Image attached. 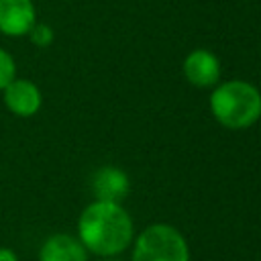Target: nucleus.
<instances>
[{
    "mask_svg": "<svg viewBox=\"0 0 261 261\" xmlns=\"http://www.w3.org/2000/svg\"><path fill=\"white\" fill-rule=\"evenodd\" d=\"M77 234L88 251L102 257H114L133 243L135 228L130 214L118 202L96 200L82 212Z\"/></svg>",
    "mask_w": 261,
    "mask_h": 261,
    "instance_id": "1",
    "label": "nucleus"
},
{
    "mask_svg": "<svg viewBox=\"0 0 261 261\" xmlns=\"http://www.w3.org/2000/svg\"><path fill=\"white\" fill-rule=\"evenodd\" d=\"M210 110L226 128H249L261 118V92L243 80L224 82L212 92Z\"/></svg>",
    "mask_w": 261,
    "mask_h": 261,
    "instance_id": "2",
    "label": "nucleus"
},
{
    "mask_svg": "<svg viewBox=\"0 0 261 261\" xmlns=\"http://www.w3.org/2000/svg\"><path fill=\"white\" fill-rule=\"evenodd\" d=\"M133 261H190V249L175 226L151 224L135 239Z\"/></svg>",
    "mask_w": 261,
    "mask_h": 261,
    "instance_id": "3",
    "label": "nucleus"
},
{
    "mask_svg": "<svg viewBox=\"0 0 261 261\" xmlns=\"http://www.w3.org/2000/svg\"><path fill=\"white\" fill-rule=\"evenodd\" d=\"M184 75L196 88H210L220 77V61L206 49H194L184 59Z\"/></svg>",
    "mask_w": 261,
    "mask_h": 261,
    "instance_id": "4",
    "label": "nucleus"
},
{
    "mask_svg": "<svg viewBox=\"0 0 261 261\" xmlns=\"http://www.w3.org/2000/svg\"><path fill=\"white\" fill-rule=\"evenodd\" d=\"M35 24L31 0H0V31L4 35H24Z\"/></svg>",
    "mask_w": 261,
    "mask_h": 261,
    "instance_id": "5",
    "label": "nucleus"
},
{
    "mask_svg": "<svg viewBox=\"0 0 261 261\" xmlns=\"http://www.w3.org/2000/svg\"><path fill=\"white\" fill-rule=\"evenodd\" d=\"M6 106L18 116H31L41 108V92L29 80H12L4 88Z\"/></svg>",
    "mask_w": 261,
    "mask_h": 261,
    "instance_id": "6",
    "label": "nucleus"
},
{
    "mask_svg": "<svg viewBox=\"0 0 261 261\" xmlns=\"http://www.w3.org/2000/svg\"><path fill=\"white\" fill-rule=\"evenodd\" d=\"M92 188H94L96 200L120 202V200L126 198V194L130 190V181H128V175L122 169L102 167V169L96 171V175L92 179Z\"/></svg>",
    "mask_w": 261,
    "mask_h": 261,
    "instance_id": "7",
    "label": "nucleus"
},
{
    "mask_svg": "<svg viewBox=\"0 0 261 261\" xmlns=\"http://www.w3.org/2000/svg\"><path fill=\"white\" fill-rule=\"evenodd\" d=\"M39 261H88L86 247L69 234H53L45 241Z\"/></svg>",
    "mask_w": 261,
    "mask_h": 261,
    "instance_id": "8",
    "label": "nucleus"
},
{
    "mask_svg": "<svg viewBox=\"0 0 261 261\" xmlns=\"http://www.w3.org/2000/svg\"><path fill=\"white\" fill-rule=\"evenodd\" d=\"M14 77V61L12 57L0 49V90H4Z\"/></svg>",
    "mask_w": 261,
    "mask_h": 261,
    "instance_id": "9",
    "label": "nucleus"
},
{
    "mask_svg": "<svg viewBox=\"0 0 261 261\" xmlns=\"http://www.w3.org/2000/svg\"><path fill=\"white\" fill-rule=\"evenodd\" d=\"M31 41L39 47H47L53 41V31L47 24H33L31 27Z\"/></svg>",
    "mask_w": 261,
    "mask_h": 261,
    "instance_id": "10",
    "label": "nucleus"
},
{
    "mask_svg": "<svg viewBox=\"0 0 261 261\" xmlns=\"http://www.w3.org/2000/svg\"><path fill=\"white\" fill-rule=\"evenodd\" d=\"M0 261H18L10 249H0Z\"/></svg>",
    "mask_w": 261,
    "mask_h": 261,
    "instance_id": "11",
    "label": "nucleus"
},
{
    "mask_svg": "<svg viewBox=\"0 0 261 261\" xmlns=\"http://www.w3.org/2000/svg\"><path fill=\"white\" fill-rule=\"evenodd\" d=\"M106 261H120V259H106Z\"/></svg>",
    "mask_w": 261,
    "mask_h": 261,
    "instance_id": "12",
    "label": "nucleus"
}]
</instances>
